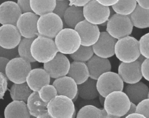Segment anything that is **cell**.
<instances>
[{
	"label": "cell",
	"instance_id": "cell-45",
	"mask_svg": "<svg viewBox=\"0 0 149 118\" xmlns=\"http://www.w3.org/2000/svg\"><path fill=\"white\" fill-rule=\"evenodd\" d=\"M137 3L142 8L149 9V0H136Z\"/></svg>",
	"mask_w": 149,
	"mask_h": 118
},
{
	"label": "cell",
	"instance_id": "cell-30",
	"mask_svg": "<svg viewBox=\"0 0 149 118\" xmlns=\"http://www.w3.org/2000/svg\"><path fill=\"white\" fill-rule=\"evenodd\" d=\"M136 0H119L112 9L116 14L123 16H129L137 6Z\"/></svg>",
	"mask_w": 149,
	"mask_h": 118
},
{
	"label": "cell",
	"instance_id": "cell-37",
	"mask_svg": "<svg viewBox=\"0 0 149 118\" xmlns=\"http://www.w3.org/2000/svg\"><path fill=\"white\" fill-rule=\"evenodd\" d=\"M136 113L149 118V98L143 99L137 105Z\"/></svg>",
	"mask_w": 149,
	"mask_h": 118
},
{
	"label": "cell",
	"instance_id": "cell-21",
	"mask_svg": "<svg viewBox=\"0 0 149 118\" xmlns=\"http://www.w3.org/2000/svg\"><path fill=\"white\" fill-rule=\"evenodd\" d=\"M123 89L130 102L136 105L143 99L147 98L148 96V87L140 81L135 83L127 84Z\"/></svg>",
	"mask_w": 149,
	"mask_h": 118
},
{
	"label": "cell",
	"instance_id": "cell-15",
	"mask_svg": "<svg viewBox=\"0 0 149 118\" xmlns=\"http://www.w3.org/2000/svg\"><path fill=\"white\" fill-rule=\"evenodd\" d=\"M117 39L107 31L100 32L97 42L92 46L94 54L102 58H108L115 55V47Z\"/></svg>",
	"mask_w": 149,
	"mask_h": 118
},
{
	"label": "cell",
	"instance_id": "cell-39",
	"mask_svg": "<svg viewBox=\"0 0 149 118\" xmlns=\"http://www.w3.org/2000/svg\"><path fill=\"white\" fill-rule=\"evenodd\" d=\"M8 80L6 76L0 72V99H3L5 94L8 89Z\"/></svg>",
	"mask_w": 149,
	"mask_h": 118
},
{
	"label": "cell",
	"instance_id": "cell-51",
	"mask_svg": "<svg viewBox=\"0 0 149 118\" xmlns=\"http://www.w3.org/2000/svg\"><path fill=\"white\" fill-rule=\"evenodd\" d=\"M0 118H2V116L0 115Z\"/></svg>",
	"mask_w": 149,
	"mask_h": 118
},
{
	"label": "cell",
	"instance_id": "cell-46",
	"mask_svg": "<svg viewBox=\"0 0 149 118\" xmlns=\"http://www.w3.org/2000/svg\"><path fill=\"white\" fill-rule=\"evenodd\" d=\"M136 108H137V105L133 103V102H131L130 103V108L127 112V113L125 115V116L123 117L124 118L125 116H126L127 115H130V114H132V113H136Z\"/></svg>",
	"mask_w": 149,
	"mask_h": 118
},
{
	"label": "cell",
	"instance_id": "cell-23",
	"mask_svg": "<svg viewBox=\"0 0 149 118\" xmlns=\"http://www.w3.org/2000/svg\"><path fill=\"white\" fill-rule=\"evenodd\" d=\"M67 76L72 78L77 85L84 83L90 78L89 71L86 63L72 61L70 62Z\"/></svg>",
	"mask_w": 149,
	"mask_h": 118
},
{
	"label": "cell",
	"instance_id": "cell-32",
	"mask_svg": "<svg viewBox=\"0 0 149 118\" xmlns=\"http://www.w3.org/2000/svg\"><path fill=\"white\" fill-rule=\"evenodd\" d=\"M94 54L92 46L80 45L73 53L69 54L70 57L74 61L87 62Z\"/></svg>",
	"mask_w": 149,
	"mask_h": 118
},
{
	"label": "cell",
	"instance_id": "cell-18",
	"mask_svg": "<svg viewBox=\"0 0 149 118\" xmlns=\"http://www.w3.org/2000/svg\"><path fill=\"white\" fill-rule=\"evenodd\" d=\"M51 77L44 68L31 69L26 77V82L33 91H38L42 86L49 84Z\"/></svg>",
	"mask_w": 149,
	"mask_h": 118
},
{
	"label": "cell",
	"instance_id": "cell-35",
	"mask_svg": "<svg viewBox=\"0 0 149 118\" xmlns=\"http://www.w3.org/2000/svg\"><path fill=\"white\" fill-rule=\"evenodd\" d=\"M141 55L149 58V32L143 35L139 40Z\"/></svg>",
	"mask_w": 149,
	"mask_h": 118
},
{
	"label": "cell",
	"instance_id": "cell-7",
	"mask_svg": "<svg viewBox=\"0 0 149 118\" xmlns=\"http://www.w3.org/2000/svg\"><path fill=\"white\" fill-rule=\"evenodd\" d=\"M63 27L62 19L53 12L40 16L37 21L38 35L51 39L55 38Z\"/></svg>",
	"mask_w": 149,
	"mask_h": 118
},
{
	"label": "cell",
	"instance_id": "cell-26",
	"mask_svg": "<svg viewBox=\"0 0 149 118\" xmlns=\"http://www.w3.org/2000/svg\"><path fill=\"white\" fill-rule=\"evenodd\" d=\"M85 20L83 7L74 5L69 6L66 10L63 20L66 25L70 28L74 29L76 25L80 22Z\"/></svg>",
	"mask_w": 149,
	"mask_h": 118
},
{
	"label": "cell",
	"instance_id": "cell-25",
	"mask_svg": "<svg viewBox=\"0 0 149 118\" xmlns=\"http://www.w3.org/2000/svg\"><path fill=\"white\" fill-rule=\"evenodd\" d=\"M79 96L85 100H93L99 97L97 88V80L89 78L84 83L77 85Z\"/></svg>",
	"mask_w": 149,
	"mask_h": 118
},
{
	"label": "cell",
	"instance_id": "cell-49",
	"mask_svg": "<svg viewBox=\"0 0 149 118\" xmlns=\"http://www.w3.org/2000/svg\"><path fill=\"white\" fill-rule=\"evenodd\" d=\"M99 99H100V103L102 105H104V101H105V98L103 97L102 96L99 95Z\"/></svg>",
	"mask_w": 149,
	"mask_h": 118
},
{
	"label": "cell",
	"instance_id": "cell-34",
	"mask_svg": "<svg viewBox=\"0 0 149 118\" xmlns=\"http://www.w3.org/2000/svg\"><path fill=\"white\" fill-rule=\"evenodd\" d=\"M37 92L40 98L47 104L58 95L56 89L52 84H50L42 86Z\"/></svg>",
	"mask_w": 149,
	"mask_h": 118
},
{
	"label": "cell",
	"instance_id": "cell-27",
	"mask_svg": "<svg viewBox=\"0 0 149 118\" xmlns=\"http://www.w3.org/2000/svg\"><path fill=\"white\" fill-rule=\"evenodd\" d=\"M129 17L133 27L140 29L149 28V9L142 8L137 5Z\"/></svg>",
	"mask_w": 149,
	"mask_h": 118
},
{
	"label": "cell",
	"instance_id": "cell-44",
	"mask_svg": "<svg viewBox=\"0 0 149 118\" xmlns=\"http://www.w3.org/2000/svg\"><path fill=\"white\" fill-rule=\"evenodd\" d=\"M100 4L106 6H112L115 5L119 0H96Z\"/></svg>",
	"mask_w": 149,
	"mask_h": 118
},
{
	"label": "cell",
	"instance_id": "cell-41",
	"mask_svg": "<svg viewBox=\"0 0 149 118\" xmlns=\"http://www.w3.org/2000/svg\"><path fill=\"white\" fill-rule=\"evenodd\" d=\"M143 78L149 82V58H146L141 67Z\"/></svg>",
	"mask_w": 149,
	"mask_h": 118
},
{
	"label": "cell",
	"instance_id": "cell-50",
	"mask_svg": "<svg viewBox=\"0 0 149 118\" xmlns=\"http://www.w3.org/2000/svg\"><path fill=\"white\" fill-rule=\"evenodd\" d=\"M103 118H121V117H115V116H109V115H107V116L103 117Z\"/></svg>",
	"mask_w": 149,
	"mask_h": 118
},
{
	"label": "cell",
	"instance_id": "cell-36",
	"mask_svg": "<svg viewBox=\"0 0 149 118\" xmlns=\"http://www.w3.org/2000/svg\"><path fill=\"white\" fill-rule=\"evenodd\" d=\"M69 6V2L68 0H56L55 6L52 12L63 19L64 13Z\"/></svg>",
	"mask_w": 149,
	"mask_h": 118
},
{
	"label": "cell",
	"instance_id": "cell-29",
	"mask_svg": "<svg viewBox=\"0 0 149 118\" xmlns=\"http://www.w3.org/2000/svg\"><path fill=\"white\" fill-rule=\"evenodd\" d=\"M56 0H30V5L33 13L38 16L52 12Z\"/></svg>",
	"mask_w": 149,
	"mask_h": 118
},
{
	"label": "cell",
	"instance_id": "cell-12",
	"mask_svg": "<svg viewBox=\"0 0 149 118\" xmlns=\"http://www.w3.org/2000/svg\"><path fill=\"white\" fill-rule=\"evenodd\" d=\"M38 18L39 16L33 12L21 14L17 21L16 26L22 37L32 38L38 35L37 30Z\"/></svg>",
	"mask_w": 149,
	"mask_h": 118
},
{
	"label": "cell",
	"instance_id": "cell-48",
	"mask_svg": "<svg viewBox=\"0 0 149 118\" xmlns=\"http://www.w3.org/2000/svg\"><path fill=\"white\" fill-rule=\"evenodd\" d=\"M36 118H52V117L49 116V115L48 113V112H46V113H44L42 115H39Z\"/></svg>",
	"mask_w": 149,
	"mask_h": 118
},
{
	"label": "cell",
	"instance_id": "cell-33",
	"mask_svg": "<svg viewBox=\"0 0 149 118\" xmlns=\"http://www.w3.org/2000/svg\"><path fill=\"white\" fill-rule=\"evenodd\" d=\"M76 118H103L101 109L97 107L87 105L81 108Z\"/></svg>",
	"mask_w": 149,
	"mask_h": 118
},
{
	"label": "cell",
	"instance_id": "cell-24",
	"mask_svg": "<svg viewBox=\"0 0 149 118\" xmlns=\"http://www.w3.org/2000/svg\"><path fill=\"white\" fill-rule=\"evenodd\" d=\"M26 105L30 115L35 117L47 112V103L40 98L37 91L31 93L27 100Z\"/></svg>",
	"mask_w": 149,
	"mask_h": 118
},
{
	"label": "cell",
	"instance_id": "cell-43",
	"mask_svg": "<svg viewBox=\"0 0 149 118\" xmlns=\"http://www.w3.org/2000/svg\"><path fill=\"white\" fill-rule=\"evenodd\" d=\"M9 60L5 58L0 57V72L5 75V70L7 66L8 63L9 62Z\"/></svg>",
	"mask_w": 149,
	"mask_h": 118
},
{
	"label": "cell",
	"instance_id": "cell-28",
	"mask_svg": "<svg viewBox=\"0 0 149 118\" xmlns=\"http://www.w3.org/2000/svg\"><path fill=\"white\" fill-rule=\"evenodd\" d=\"M10 96L12 101H21L26 103L27 100L33 91L26 82L23 83H13L10 89Z\"/></svg>",
	"mask_w": 149,
	"mask_h": 118
},
{
	"label": "cell",
	"instance_id": "cell-3",
	"mask_svg": "<svg viewBox=\"0 0 149 118\" xmlns=\"http://www.w3.org/2000/svg\"><path fill=\"white\" fill-rule=\"evenodd\" d=\"M115 55L123 62L137 60L141 55L139 40L130 35L118 39L115 47Z\"/></svg>",
	"mask_w": 149,
	"mask_h": 118
},
{
	"label": "cell",
	"instance_id": "cell-11",
	"mask_svg": "<svg viewBox=\"0 0 149 118\" xmlns=\"http://www.w3.org/2000/svg\"><path fill=\"white\" fill-rule=\"evenodd\" d=\"M140 56L138 59L131 62H121L118 67V73L123 81L127 84L139 82L143 78L141 73V64L145 60Z\"/></svg>",
	"mask_w": 149,
	"mask_h": 118
},
{
	"label": "cell",
	"instance_id": "cell-5",
	"mask_svg": "<svg viewBox=\"0 0 149 118\" xmlns=\"http://www.w3.org/2000/svg\"><path fill=\"white\" fill-rule=\"evenodd\" d=\"M106 26L107 32L117 40L129 36L133 28L129 16H123L116 13L110 16Z\"/></svg>",
	"mask_w": 149,
	"mask_h": 118
},
{
	"label": "cell",
	"instance_id": "cell-22",
	"mask_svg": "<svg viewBox=\"0 0 149 118\" xmlns=\"http://www.w3.org/2000/svg\"><path fill=\"white\" fill-rule=\"evenodd\" d=\"M26 103L21 101H12L4 110V118H30Z\"/></svg>",
	"mask_w": 149,
	"mask_h": 118
},
{
	"label": "cell",
	"instance_id": "cell-52",
	"mask_svg": "<svg viewBox=\"0 0 149 118\" xmlns=\"http://www.w3.org/2000/svg\"><path fill=\"white\" fill-rule=\"evenodd\" d=\"M148 98H149V93H148Z\"/></svg>",
	"mask_w": 149,
	"mask_h": 118
},
{
	"label": "cell",
	"instance_id": "cell-10",
	"mask_svg": "<svg viewBox=\"0 0 149 118\" xmlns=\"http://www.w3.org/2000/svg\"><path fill=\"white\" fill-rule=\"evenodd\" d=\"M97 88L99 94L105 97L116 91H123L124 82L118 73L108 71L102 73L97 80Z\"/></svg>",
	"mask_w": 149,
	"mask_h": 118
},
{
	"label": "cell",
	"instance_id": "cell-2",
	"mask_svg": "<svg viewBox=\"0 0 149 118\" xmlns=\"http://www.w3.org/2000/svg\"><path fill=\"white\" fill-rule=\"evenodd\" d=\"M130 101L123 91L111 93L105 97L104 109L109 116L123 118L127 113Z\"/></svg>",
	"mask_w": 149,
	"mask_h": 118
},
{
	"label": "cell",
	"instance_id": "cell-1",
	"mask_svg": "<svg viewBox=\"0 0 149 118\" xmlns=\"http://www.w3.org/2000/svg\"><path fill=\"white\" fill-rule=\"evenodd\" d=\"M58 51L53 39L38 35L31 45V54L36 61L45 63L54 58Z\"/></svg>",
	"mask_w": 149,
	"mask_h": 118
},
{
	"label": "cell",
	"instance_id": "cell-6",
	"mask_svg": "<svg viewBox=\"0 0 149 118\" xmlns=\"http://www.w3.org/2000/svg\"><path fill=\"white\" fill-rule=\"evenodd\" d=\"M74 102L69 97L58 95L47 104V112L52 118H72Z\"/></svg>",
	"mask_w": 149,
	"mask_h": 118
},
{
	"label": "cell",
	"instance_id": "cell-31",
	"mask_svg": "<svg viewBox=\"0 0 149 118\" xmlns=\"http://www.w3.org/2000/svg\"><path fill=\"white\" fill-rule=\"evenodd\" d=\"M35 38H22L17 46V51L19 56L30 63L36 62L31 54V45Z\"/></svg>",
	"mask_w": 149,
	"mask_h": 118
},
{
	"label": "cell",
	"instance_id": "cell-8",
	"mask_svg": "<svg viewBox=\"0 0 149 118\" xmlns=\"http://www.w3.org/2000/svg\"><path fill=\"white\" fill-rule=\"evenodd\" d=\"M31 69V63L18 57L9 60L6 68L5 75L13 83H23L26 82V77Z\"/></svg>",
	"mask_w": 149,
	"mask_h": 118
},
{
	"label": "cell",
	"instance_id": "cell-13",
	"mask_svg": "<svg viewBox=\"0 0 149 118\" xmlns=\"http://www.w3.org/2000/svg\"><path fill=\"white\" fill-rule=\"evenodd\" d=\"M70 64V62L65 54L58 52L53 59L43 64V68L51 78L56 79L68 75Z\"/></svg>",
	"mask_w": 149,
	"mask_h": 118
},
{
	"label": "cell",
	"instance_id": "cell-16",
	"mask_svg": "<svg viewBox=\"0 0 149 118\" xmlns=\"http://www.w3.org/2000/svg\"><path fill=\"white\" fill-rule=\"evenodd\" d=\"M22 36L16 25L3 24L0 27V46L5 49L17 47Z\"/></svg>",
	"mask_w": 149,
	"mask_h": 118
},
{
	"label": "cell",
	"instance_id": "cell-17",
	"mask_svg": "<svg viewBox=\"0 0 149 118\" xmlns=\"http://www.w3.org/2000/svg\"><path fill=\"white\" fill-rule=\"evenodd\" d=\"M22 12L16 2L5 1L0 4V24L16 25Z\"/></svg>",
	"mask_w": 149,
	"mask_h": 118
},
{
	"label": "cell",
	"instance_id": "cell-47",
	"mask_svg": "<svg viewBox=\"0 0 149 118\" xmlns=\"http://www.w3.org/2000/svg\"><path fill=\"white\" fill-rule=\"evenodd\" d=\"M124 118H146L144 116L138 113H134L125 116Z\"/></svg>",
	"mask_w": 149,
	"mask_h": 118
},
{
	"label": "cell",
	"instance_id": "cell-14",
	"mask_svg": "<svg viewBox=\"0 0 149 118\" xmlns=\"http://www.w3.org/2000/svg\"><path fill=\"white\" fill-rule=\"evenodd\" d=\"M74 29L80 36L81 45L85 46H92L95 44L101 32L97 25L93 24L86 20L79 23Z\"/></svg>",
	"mask_w": 149,
	"mask_h": 118
},
{
	"label": "cell",
	"instance_id": "cell-4",
	"mask_svg": "<svg viewBox=\"0 0 149 118\" xmlns=\"http://www.w3.org/2000/svg\"><path fill=\"white\" fill-rule=\"evenodd\" d=\"M58 52L63 54L74 53L81 45V39L77 32L73 28H65L61 30L54 38Z\"/></svg>",
	"mask_w": 149,
	"mask_h": 118
},
{
	"label": "cell",
	"instance_id": "cell-20",
	"mask_svg": "<svg viewBox=\"0 0 149 118\" xmlns=\"http://www.w3.org/2000/svg\"><path fill=\"white\" fill-rule=\"evenodd\" d=\"M88 69L90 78L97 80L102 73L111 71V64L108 58H102L94 54L86 62Z\"/></svg>",
	"mask_w": 149,
	"mask_h": 118
},
{
	"label": "cell",
	"instance_id": "cell-40",
	"mask_svg": "<svg viewBox=\"0 0 149 118\" xmlns=\"http://www.w3.org/2000/svg\"><path fill=\"white\" fill-rule=\"evenodd\" d=\"M16 3L22 13L32 12L30 5V0H17Z\"/></svg>",
	"mask_w": 149,
	"mask_h": 118
},
{
	"label": "cell",
	"instance_id": "cell-9",
	"mask_svg": "<svg viewBox=\"0 0 149 118\" xmlns=\"http://www.w3.org/2000/svg\"><path fill=\"white\" fill-rule=\"evenodd\" d=\"M83 10L85 20L97 25L107 22L111 16L109 7L100 4L96 0H90L83 7Z\"/></svg>",
	"mask_w": 149,
	"mask_h": 118
},
{
	"label": "cell",
	"instance_id": "cell-19",
	"mask_svg": "<svg viewBox=\"0 0 149 118\" xmlns=\"http://www.w3.org/2000/svg\"><path fill=\"white\" fill-rule=\"evenodd\" d=\"M56 89L58 95H64L73 99L77 94V84L68 76L55 79L52 84Z\"/></svg>",
	"mask_w": 149,
	"mask_h": 118
},
{
	"label": "cell",
	"instance_id": "cell-42",
	"mask_svg": "<svg viewBox=\"0 0 149 118\" xmlns=\"http://www.w3.org/2000/svg\"><path fill=\"white\" fill-rule=\"evenodd\" d=\"M69 2V6L74 5L77 6L83 7L90 0H68Z\"/></svg>",
	"mask_w": 149,
	"mask_h": 118
},
{
	"label": "cell",
	"instance_id": "cell-38",
	"mask_svg": "<svg viewBox=\"0 0 149 118\" xmlns=\"http://www.w3.org/2000/svg\"><path fill=\"white\" fill-rule=\"evenodd\" d=\"M0 57H5L9 60L18 57L19 54L17 51V47L13 49H5L0 46Z\"/></svg>",
	"mask_w": 149,
	"mask_h": 118
}]
</instances>
